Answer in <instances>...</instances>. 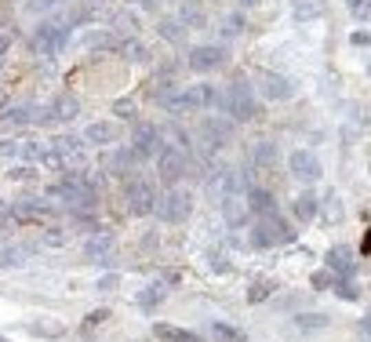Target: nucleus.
Listing matches in <instances>:
<instances>
[{"mask_svg":"<svg viewBox=\"0 0 371 342\" xmlns=\"http://www.w3.org/2000/svg\"><path fill=\"white\" fill-rule=\"evenodd\" d=\"M47 197H55L59 204H66L73 215H81V211H95L98 186L92 182V175H84V171H66L59 182L47 186Z\"/></svg>","mask_w":371,"mask_h":342,"instance_id":"nucleus-1","label":"nucleus"},{"mask_svg":"<svg viewBox=\"0 0 371 342\" xmlns=\"http://www.w3.org/2000/svg\"><path fill=\"white\" fill-rule=\"evenodd\" d=\"M251 248H280V244H291L295 240V230L288 226V219L280 215V208L273 211H262V215H251Z\"/></svg>","mask_w":371,"mask_h":342,"instance_id":"nucleus-2","label":"nucleus"},{"mask_svg":"<svg viewBox=\"0 0 371 342\" xmlns=\"http://www.w3.org/2000/svg\"><path fill=\"white\" fill-rule=\"evenodd\" d=\"M193 204H197L193 189H186V186H168V189L157 197V208H153V215H157L164 226H182V222H189V215H193Z\"/></svg>","mask_w":371,"mask_h":342,"instance_id":"nucleus-3","label":"nucleus"},{"mask_svg":"<svg viewBox=\"0 0 371 342\" xmlns=\"http://www.w3.org/2000/svg\"><path fill=\"white\" fill-rule=\"evenodd\" d=\"M222 109L229 113V120H237V124H248L259 117V103H255V92H251V84L244 81H233L222 92Z\"/></svg>","mask_w":371,"mask_h":342,"instance_id":"nucleus-4","label":"nucleus"},{"mask_svg":"<svg viewBox=\"0 0 371 342\" xmlns=\"http://www.w3.org/2000/svg\"><path fill=\"white\" fill-rule=\"evenodd\" d=\"M66 44H70V22H51L47 19L30 36V47H33L36 55H44V58H55Z\"/></svg>","mask_w":371,"mask_h":342,"instance_id":"nucleus-5","label":"nucleus"},{"mask_svg":"<svg viewBox=\"0 0 371 342\" xmlns=\"http://www.w3.org/2000/svg\"><path fill=\"white\" fill-rule=\"evenodd\" d=\"M153 160H157V171H160L164 186H178V179L189 171V153H186L182 146H175V142H164L160 153L153 157Z\"/></svg>","mask_w":371,"mask_h":342,"instance_id":"nucleus-6","label":"nucleus"},{"mask_svg":"<svg viewBox=\"0 0 371 342\" xmlns=\"http://www.w3.org/2000/svg\"><path fill=\"white\" fill-rule=\"evenodd\" d=\"M124 200H127V211L142 219V215H149L157 208V189H153L146 179L131 175V179H124Z\"/></svg>","mask_w":371,"mask_h":342,"instance_id":"nucleus-7","label":"nucleus"},{"mask_svg":"<svg viewBox=\"0 0 371 342\" xmlns=\"http://www.w3.org/2000/svg\"><path fill=\"white\" fill-rule=\"evenodd\" d=\"M226 62H229L226 44H197L193 52H189L186 66L193 70V73H215V70H222Z\"/></svg>","mask_w":371,"mask_h":342,"instance_id":"nucleus-8","label":"nucleus"},{"mask_svg":"<svg viewBox=\"0 0 371 342\" xmlns=\"http://www.w3.org/2000/svg\"><path fill=\"white\" fill-rule=\"evenodd\" d=\"M197 138L211 149V153H219V149H226L233 142V128H229L222 117H200L197 120Z\"/></svg>","mask_w":371,"mask_h":342,"instance_id":"nucleus-9","label":"nucleus"},{"mask_svg":"<svg viewBox=\"0 0 371 342\" xmlns=\"http://www.w3.org/2000/svg\"><path fill=\"white\" fill-rule=\"evenodd\" d=\"M164 146V131L157 128V124H138V128L131 131V153L138 160H153L160 153Z\"/></svg>","mask_w":371,"mask_h":342,"instance_id":"nucleus-10","label":"nucleus"},{"mask_svg":"<svg viewBox=\"0 0 371 342\" xmlns=\"http://www.w3.org/2000/svg\"><path fill=\"white\" fill-rule=\"evenodd\" d=\"M8 208H11V215H15V222H22V226L47 222L51 215H55V208H51L47 200H41V197H19L15 204H8Z\"/></svg>","mask_w":371,"mask_h":342,"instance_id":"nucleus-11","label":"nucleus"},{"mask_svg":"<svg viewBox=\"0 0 371 342\" xmlns=\"http://www.w3.org/2000/svg\"><path fill=\"white\" fill-rule=\"evenodd\" d=\"M259 92H262V98H270V103H284V98L295 95V81L284 77V73L262 70L259 73Z\"/></svg>","mask_w":371,"mask_h":342,"instance_id":"nucleus-12","label":"nucleus"},{"mask_svg":"<svg viewBox=\"0 0 371 342\" xmlns=\"http://www.w3.org/2000/svg\"><path fill=\"white\" fill-rule=\"evenodd\" d=\"M288 168H291V175H295L299 182H306V186H313V182L324 175L321 160L313 157V149H295V153L288 157Z\"/></svg>","mask_w":371,"mask_h":342,"instance_id":"nucleus-13","label":"nucleus"},{"mask_svg":"<svg viewBox=\"0 0 371 342\" xmlns=\"http://www.w3.org/2000/svg\"><path fill=\"white\" fill-rule=\"evenodd\" d=\"M222 208V219L229 230H244V226L251 222V208H248V193H233V197H222L219 200Z\"/></svg>","mask_w":371,"mask_h":342,"instance_id":"nucleus-14","label":"nucleus"},{"mask_svg":"<svg viewBox=\"0 0 371 342\" xmlns=\"http://www.w3.org/2000/svg\"><path fill=\"white\" fill-rule=\"evenodd\" d=\"M84 142L95 149H113V146H120V128L113 120H92L84 128Z\"/></svg>","mask_w":371,"mask_h":342,"instance_id":"nucleus-15","label":"nucleus"},{"mask_svg":"<svg viewBox=\"0 0 371 342\" xmlns=\"http://www.w3.org/2000/svg\"><path fill=\"white\" fill-rule=\"evenodd\" d=\"M135 164H138V157L131 153V146H113L109 149V160H106L109 175H117V179H131Z\"/></svg>","mask_w":371,"mask_h":342,"instance_id":"nucleus-16","label":"nucleus"},{"mask_svg":"<svg viewBox=\"0 0 371 342\" xmlns=\"http://www.w3.org/2000/svg\"><path fill=\"white\" fill-rule=\"evenodd\" d=\"M81 255H84V262H109V255H113V237L109 233H92V237L84 240Z\"/></svg>","mask_w":371,"mask_h":342,"instance_id":"nucleus-17","label":"nucleus"},{"mask_svg":"<svg viewBox=\"0 0 371 342\" xmlns=\"http://www.w3.org/2000/svg\"><path fill=\"white\" fill-rule=\"evenodd\" d=\"M324 266H328V270L331 273H335V277H353L357 273V262H353V251L350 248H328V255H324Z\"/></svg>","mask_w":371,"mask_h":342,"instance_id":"nucleus-18","label":"nucleus"},{"mask_svg":"<svg viewBox=\"0 0 371 342\" xmlns=\"http://www.w3.org/2000/svg\"><path fill=\"white\" fill-rule=\"evenodd\" d=\"M47 106H51V117H55V124H70V120H76V113H81V98L70 95V92H62V95L51 98Z\"/></svg>","mask_w":371,"mask_h":342,"instance_id":"nucleus-19","label":"nucleus"},{"mask_svg":"<svg viewBox=\"0 0 371 342\" xmlns=\"http://www.w3.org/2000/svg\"><path fill=\"white\" fill-rule=\"evenodd\" d=\"M291 211H295V219H299L302 226H310L317 215H321V200H317L313 189H302V193L291 200Z\"/></svg>","mask_w":371,"mask_h":342,"instance_id":"nucleus-20","label":"nucleus"},{"mask_svg":"<svg viewBox=\"0 0 371 342\" xmlns=\"http://www.w3.org/2000/svg\"><path fill=\"white\" fill-rule=\"evenodd\" d=\"M178 19H182L186 30H204L208 26V8H204V0H182Z\"/></svg>","mask_w":371,"mask_h":342,"instance_id":"nucleus-21","label":"nucleus"},{"mask_svg":"<svg viewBox=\"0 0 371 342\" xmlns=\"http://www.w3.org/2000/svg\"><path fill=\"white\" fill-rule=\"evenodd\" d=\"M0 120L11 124V128H25V124H33V120H36V106H33V103L4 106V109H0Z\"/></svg>","mask_w":371,"mask_h":342,"instance_id":"nucleus-22","label":"nucleus"},{"mask_svg":"<svg viewBox=\"0 0 371 342\" xmlns=\"http://www.w3.org/2000/svg\"><path fill=\"white\" fill-rule=\"evenodd\" d=\"M164 299H168V284H164V281H157V284H146V288H138V295H135L138 310H146V313H153V310H157Z\"/></svg>","mask_w":371,"mask_h":342,"instance_id":"nucleus-23","label":"nucleus"},{"mask_svg":"<svg viewBox=\"0 0 371 342\" xmlns=\"http://www.w3.org/2000/svg\"><path fill=\"white\" fill-rule=\"evenodd\" d=\"M248 208H251V215L273 211V208H277V197L270 193V189H262V186H251V189H248Z\"/></svg>","mask_w":371,"mask_h":342,"instance_id":"nucleus-24","label":"nucleus"},{"mask_svg":"<svg viewBox=\"0 0 371 342\" xmlns=\"http://www.w3.org/2000/svg\"><path fill=\"white\" fill-rule=\"evenodd\" d=\"M157 33H160L168 44H186V36H189V30L182 26V19H160Z\"/></svg>","mask_w":371,"mask_h":342,"instance_id":"nucleus-25","label":"nucleus"},{"mask_svg":"<svg viewBox=\"0 0 371 342\" xmlns=\"http://www.w3.org/2000/svg\"><path fill=\"white\" fill-rule=\"evenodd\" d=\"M153 335L164 342H200V335L186 332V328H175V324H153Z\"/></svg>","mask_w":371,"mask_h":342,"instance_id":"nucleus-26","label":"nucleus"},{"mask_svg":"<svg viewBox=\"0 0 371 342\" xmlns=\"http://www.w3.org/2000/svg\"><path fill=\"white\" fill-rule=\"evenodd\" d=\"M331 291H335V295H339L342 302H361V284H357L353 277H335Z\"/></svg>","mask_w":371,"mask_h":342,"instance_id":"nucleus-27","label":"nucleus"},{"mask_svg":"<svg viewBox=\"0 0 371 342\" xmlns=\"http://www.w3.org/2000/svg\"><path fill=\"white\" fill-rule=\"evenodd\" d=\"M277 291V281H270V277H259V281L248 284V302L255 306V302H266Z\"/></svg>","mask_w":371,"mask_h":342,"instance_id":"nucleus-28","label":"nucleus"},{"mask_svg":"<svg viewBox=\"0 0 371 342\" xmlns=\"http://www.w3.org/2000/svg\"><path fill=\"white\" fill-rule=\"evenodd\" d=\"M25 262V248L19 244H0V270H19Z\"/></svg>","mask_w":371,"mask_h":342,"instance_id":"nucleus-29","label":"nucleus"},{"mask_svg":"<svg viewBox=\"0 0 371 342\" xmlns=\"http://www.w3.org/2000/svg\"><path fill=\"white\" fill-rule=\"evenodd\" d=\"M25 332L36 335V339H62V335H66V328H62L59 321H33Z\"/></svg>","mask_w":371,"mask_h":342,"instance_id":"nucleus-30","label":"nucleus"},{"mask_svg":"<svg viewBox=\"0 0 371 342\" xmlns=\"http://www.w3.org/2000/svg\"><path fill=\"white\" fill-rule=\"evenodd\" d=\"M295 324L302 328V332H324V328L331 324V317L328 313H299Z\"/></svg>","mask_w":371,"mask_h":342,"instance_id":"nucleus-31","label":"nucleus"},{"mask_svg":"<svg viewBox=\"0 0 371 342\" xmlns=\"http://www.w3.org/2000/svg\"><path fill=\"white\" fill-rule=\"evenodd\" d=\"M244 30H248V22H244V15H240V11H233V15H226V19H222V41L244 36Z\"/></svg>","mask_w":371,"mask_h":342,"instance_id":"nucleus-32","label":"nucleus"},{"mask_svg":"<svg viewBox=\"0 0 371 342\" xmlns=\"http://www.w3.org/2000/svg\"><path fill=\"white\" fill-rule=\"evenodd\" d=\"M211 339H215V342H244V332H237L233 324L215 321V324H211Z\"/></svg>","mask_w":371,"mask_h":342,"instance_id":"nucleus-33","label":"nucleus"},{"mask_svg":"<svg viewBox=\"0 0 371 342\" xmlns=\"http://www.w3.org/2000/svg\"><path fill=\"white\" fill-rule=\"evenodd\" d=\"M251 160H255V168H270V164L277 160V146L273 142H259L251 149Z\"/></svg>","mask_w":371,"mask_h":342,"instance_id":"nucleus-34","label":"nucleus"},{"mask_svg":"<svg viewBox=\"0 0 371 342\" xmlns=\"http://www.w3.org/2000/svg\"><path fill=\"white\" fill-rule=\"evenodd\" d=\"M84 47H92V52H109L113 47V36L109 33H84Z\"/></svg>","mask_w":371,"mask_h":342,"instance_id":"nucleus-35","label":"nucleus"},{"mask_svg":"<svg viewBox=\"0 0 371 342\" xmlns=\"http://www.w3.org/2000/svg\"><path fill=\"white\" fill-rule=\"evenodd\" d=\"M208 266H211L215 273H229V270H233V262H229V255H226L222 248H211L208 251Z\"/></svg>","mask_w":371,"mask_h":342,"instance_id":"nucleus-36","label":"nucleus"},{"mask_svg":"<svg viewBox=\"0 0 371 342\" xmlns=\"http://www.w3.org/2000/svg\"><path fill=\"white\" fill-rule=\"evenodd\" d=\"M317 15H321V4H317V0H295V19L299 22H310Z\"/></svg>","mask_w":371,"mask_h":342,"instance_id":"nucleus-37","label":"nucleus"},{"mask_svg":"<svg viewBox=\"0 0 371 342\" xmlns=\"http://www.w3.org/2000/svg\"><path fill=\"white\" fill-rule=\"evenodd\" d=\"M124 58H127V62H146V58H149V47H146L142 41H127V44H124Z\"/></svg>","mask_w":371,"mask_h":342,"instance_id":"nucleus-38","label":"nucleus"},{"mask_svg":"<svg viewBox=\"0 0 371 342\" xmlns=\"http://www.w3.org/2000/svg\"><path fill=\"white\" fill-rule=\"evenodd\" d=\"M11 182H36V168L33 164H15V168L8 171Z\"/></svg>","mask_w":371,"mask_h":342,"instance_id":"nucleus-39","label":"nucleus"},{"mask_svg":"<svg viewBox=\"0 0 371 342\" xmlns=\"http://www.w3.org/2000/svg\"><path fill=\"white\" fill-rule=\"evenodd\" d=\"M346 8L357 22H371V0H346Z\"/></svg>","mask_w":371,"mask_h":342,"instance_id":"nucleus-40","label":"nucleus"},{"mask_svg":"<svg viewBox=\"0 0 371 342\" xmlns=\"http://www.w3.org/2000/svg\"><path fill=\"white\" fill-rule=\"evenodd\" d=\"M331 284H335V273H331V270H317V273L310 277V288H313V291H328Z\"/></svg>","mask_w":371,"mask_h":342,"instance_id":"nucleus-41","label":"nucleus"},{"mask_svg":"<svg viewBox=\"0 0 371 342\" xmlns=\"http://www.w3.org/2000/svg\"><path fill=\"white\" fill-rule=\"evenodd\" d=\"M62 0H25V11H33V15H44V11H55Z\"/></svg>","mask_w":371,"mask_h":342,"instance_id":"nucleus-42","label":"nucleus"},{"mask_svg":"<svg viewBox=\"0 0 371 342\" xmlns=\"http://www.w3.org/2000/svg\"><path fill=\"white\" fill-rule=\"evenodd\" d=\"M15 215H11V208L8 204H0V237H4V233H11V230H15Z\"/></svg>","mask_w":371,"mask_h":342,"instance_id":"nucleus-43","label":"nucleus"},{"mask_svg":"<svg viewBox=\"0 0 371 342\" xmlns=\"http://www.w3.org/2000/svg\"><path fill=\"white\" fill-rule=\"evenodd\" d=\"M0 157H22V142L19 138H4L0 142Z\"/></svg>","mask_w":371,"mask_h":342,"instance_id":"nucleus-44","label":"nucleus"},{"mask_svg":"<svg viewBox=\"0 0 371 342\" xmlns=\"http://www.w3.org/2000/svg\"><path fill=\"white\" fill-rule=\"evenodd\" d=\"M117 281H120L117 273H106V277H98V284H95V288H98V291H113V288H117Z\"/></svg>","mask_w":371,"mask_h":342,"instance_id":"nucleus-45","label":"nucleus"},{"mask_svg":"<svg viewBox=\"0 0 371 342\" xmlns=\"http://www.w3.org/2000/svg\"><path fill=\"white\" fill-rule=\"evenodd\" d=\"M102 321H109V310H95V313L84 321V328H95V324H102Z\"/></svg>","mask_w":371,"mask_h":342,"instance_id":"nucleus-46","label":"nucleus"},{"mask_svg":"<svg viewBox=\"0 0 371 342\" xmlns=\"http://www.w3.org/2000/svg\"><path fill=\"white\" fill-rule=\"evenodd\" d=\"M350 41H353V47H368V44H371V33H364V30H357V33L350 36Z\"/></svg>","mask_w":371,"mask_h":342,"instance_id":"nucleus-47","label":"nucleus"},{"mask_svg":"<svg viewBox=\"0 0 371 342\" xmlns=\"http://www.w3.org/2000/svg\"><path fill=\"white\" fill-rule=\"evenodd\" d=\"M8 47H11V36H8V33H0V62L8 58Z\"/></svg>","mask_w":371,"mask_h":342,"instance_id":"nucleus-48","label":"nucleus"},{"mask_svg":"<svg viewBox=\"0 0 371 342\" xmlns=\"http://www.w3.org/2000/svg\"><path fill=\"white\" fill-rule=\"evenodd\" d=\"M164 4V0H138V8H142V11H157Z\"/></svg>","mask_w":371,"mask_h":342,"instance_id":"nucleus-49","label":"nucleus"},{"mask_svg":"<svg viewBox=\"0 0 371 342\" xmlns=\"http://www.w3.org/2000/svg\"><path fill=\"white\" fill-rule=\"evenodd\" d=\"M117 113H120V117H131V103H127V98H120V103H117Z\"/></svg>","mask_w":371,"mask_h":342,"instance_id":"nucleus-50","label":"nucleus"},{"mask_svg":"<svg viewBox=\"0 0 371 342\" xmlns=\"http://www.w3.org/2000/svg\"><path fill=\"white\" fill-rule=\"evenodd\" d=\"M361 335H371V317H364V321H361Z\"/></svg>","mask_w":371,"mask_h":342,"instance_id":"nucleus-51","label":"nucleus"},{"mask_svg":"<svg viewBox=\"0 0 371 342\" xmlns=\"http://www.w3.org/2000/svg\"><path fill=\"white\" fill-rule=\"evenodd\" d=\"M364 255H371V230H368V237H364Z\"/></svg>","mask_w":371,"mask_h":342,"instance_id":"nucleus-52","label":"nucleus"},{"mask_svg":"<svg viewBox=\"0 0 371 342\" xmlns=\"http://www.w3.org/2000/svg\"><path fill=\"white\" fill-rule=\"evenodd\" d=\"M368 77H371V58H368Z\"/></svg>","mask_w":371,"mask_h":342,"instance_id":"nucleus-53","label":"nucleus"},{"mask_svg":"<svg viewBox=\"0 0 371 342\" xmlns=\"http://www.w3.org/2000/svg\"><path fill=\"white\" fill-rule=\"evenodd\" d=\"M0 342H11V339H4V335H0Z\"/></svg>","mask_w":371,"mask_h":342,"instance_id":"nucleus-54","label":"nucleus"},{"mask_svg":"<svg viewBox=\"0 0 371 342\" xmlns=\"http://www.w3.org/2000/svg\"><path fill=\"white\" fill-rule=\"evenodd\" d=\"M244 4H255V0H244Z\"/></svg>","mask_w":371,"mask_h":342,"instance_id":"nucleus-55","label":"nucleus"}]
</instances>
